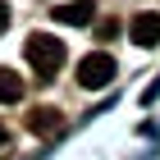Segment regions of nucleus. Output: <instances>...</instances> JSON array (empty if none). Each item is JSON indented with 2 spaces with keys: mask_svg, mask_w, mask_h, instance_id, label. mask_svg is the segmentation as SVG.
I'll list each match as a JSON object with an SVG mask.
<instances>
[{
  "mask_svg": "<svg viewBox=\"0 0 160 160\" xmlns=\"http://www.w3.org/2000/svg\"><path fill=\"white\" fill-rule=\"evenodd\" d=\"M28 128H32L37 137H55L64 128V123H60V110H55V105H37V110L28 114Z\"/></svg>",
  "mask_w": 160,
  "mask_h": 160,
  "instance_id": "obj_5",
  "label": "nucleus"
},
{
  "mask_svg": "<svg viewBox=\"0 0 160 160\" xmlns=\"http://www.w3.org/2000/svg\"><path fill=\"white\" fill-rule=\"evenodd\" d=\"M55 23H69V28H87L92 18H96V5L92 0H69V5H55Z\"/></svg>",
  "mask_w": 160,
  "mask_h": 160,
  "instance_id": "obj_3",
  "label": "nucleus"
},
{
  "mask_svg": "<svg viewBox=\"0 0 160 160\" xmlns=\"http://www.w3.org/2000/svg\"><path fill=\"white\" fill-rule=\"evenodd\" d=\"M114 73H119V64H114V55H105V50H92V55L78 60V87H87V92L110 87Z\"/></svg>",
  "mask_w": 160,
  "mask_h": 160,
  "instance_id": "obj_2",
  "label": "nucleus"
},
{
  "mask_svg": "<svg viewBox=\"0 0 160 160\" xmlns=\"http://www.w3.org/2000/svg\"><path fill=\"white\" fill-rule=\"evenodd\" d=\"M5 28H9V5L0 0V32H5Z\"/></svg>",
  "mask_w": 160,
  "mask_h": 160,
  "instance_id": "obj_8",
  "label": "nucleus"
},
{
  "mask_svg": "<svg viewBox=\"0 0 160 160\" xmlns=\"http://www.w3.org/2000/svg\"><path fill=\"white\" fill-rule=\"evenodd\" d=\"M23 55H28V64H32V73L50 78V73H60V64H64V41L50 37V32H32V37L23 41Z\"/></svg>",
  "mask_w": 160,
  "mask_h": 160,
  "instance_id": "obj_1",
  "label": "nucleus"
},
{
  "mask_svg": "<svg viewBox=\"0 0 160 160\" xmlns=\"http://www.w3.org/2000/svg\"><path fill=\"white\" fill-rule=\"evenodd\" d=\"M128 37L137 46H160V14H133V23H128Z\"/></svg>",
  "mask_w": 160,
  "mask_h": 160,
  "instance_id": "obj_4",
  "label": "nucleus"
},
{
  "mask_svg": "<svg viewBox=\"0 0 160 160\" xmlns=\"http://www.w3.org/2000/svg\"><path fill=\"white\" fill-rule=\"evenodd\" d=\"M0 147H5V128H0Z\"/></svg>",
  "mask_w": 160,
  "mask_h": 160,
  "instance_id": "obj_9",
  "label": "nucleus"
},
{
  "mask_svg": "<svg viewBox=\"0 0 160 160\" xmlns=\"http://www.w3.org/2000/svg\"><path fill=\"white\" fill-rule=\"evenodd\" d=\"M18 96H23V78L14 69H0V105H14Z\"/></svg>",
  "mask_w": 160,
  "mask_h": 160,
  "instance_id": "obj_6",
  "label": "nucleus"
},
{
  "mask_svg": "<svg viewBox=\"0 0 160 160\" xmlns=\"http://www.w3.org/2000/svg\"><path fill=\"white\" fill-rule=\"evenodd\" d=\"M156 96H160V78H156V82L147 87V92H142V105H151V101H156Z\"/></svg>",
  "mask_w": 160,
  "mask_h": 160,
  "instance_id": "obj_7",
  "label": "nucleus"
}]
</instances>
